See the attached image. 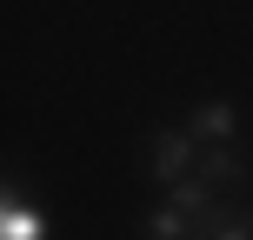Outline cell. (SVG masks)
<instances>
[{
    "label": "cell",
    "mask_w": 253,
    "mask_h": 240,
    "mask_svg": "<svg viewBox=\"0 0 253 240\" xmlns=\"http://www.w3.org/2000/svg\"><path fill=\"white\" fill-rule=\"evenodd\" d=\"M0 234H7V240H40V234H47V214H27V207H7V214H0Z\"/></svg>",
    "instance_id": "cell-7"
},
{
    "label": "cell",
    "mask_w": 253,
    "mask_h": 240,
    "mask_svg": "<svg viewBox=\"0 0 253 240\" xmlns=\"http://www.w3.org/2000/svg\"><path fill=\"white\" fill-rule=\"evenodd\" d=\"M193 227H200L207 240H253V207H220V200H213Z\"/></svg>",
    "instance_id": "cell-2"
},
{
    "label": "cell",
    "mask_w": 253,
    "mask_h": 240,
    "mask_svg": "<svg viewBox=\"0 0 253 240\" xmlns=\"http://www.w3.org/2000/svg\"><path fill=\"white\" fill-rule=\"evenodd\" d=\"M147 167H153V180H167V187H173L180 174H193V127L187 134H153Z\"/></svg>",
    "instance_id": "cell-1"
},
{
    "label": "cell",
    "mask_w": 253,
    "mask_h": 240,
    "mask_svg": "<svg viewBox=\"0 0 253 240\" xmlns=\"http://www.w3.org/2000/svg\"><path fill=\"white\" fill-rule=\"evenodd\" d=\"M173 207H187V214L200 220L207 207H213V180H207V174H200V180H187V174H180V180H173Z\"/></svg>",
    "instance_id": "cell-5"
},
{
    "label": "cell",
    "mask_w": 253,
    "mask_h": 240,
    "mask_svg": "<svg viewBox=\"0 0 253 240\" xmlns=\"http://www.w3.org/2000/svg\"><path fill=\"white\" fill-rule=\"evenodd\" d=\"M187 207H173V200H167V207H153V214H147V240H180V234H187Z\"/></svg>",
    "instance_id": "cell-6"
},
{
    "label": "cell",
    "mask_w": 253,
    "mask_h": 240,
    "mask_svg": "<svg viewBox=\"0 0 253 240\" xmlns=\"http://www.w3.org/2000/svg\"><path fill=\"white\" fill-rule=\"evenodd\" d=\"M200 174L213 180V187H240V180L253 174V167H247L240 153L227 147V140H207V153H200Z\"/></svg>",
    "instance_id": "cell-3"
},
{
    "label": "cell",
    "mask_w": 253,
    "mask_h": 240,
    "mask_svg": "<svg viewBox=\"0 0 253 240\" xmlns=\"http://www.w3.org/2000/svg\"><path fill=\"white\" fill-rule=\"evenodd\" d=\"M187 127H193V140H233V127H240V114H233V100H200Z\"/></svg>",
    "instance_id": "cell-4"
}]
</instances>
